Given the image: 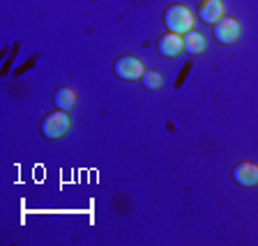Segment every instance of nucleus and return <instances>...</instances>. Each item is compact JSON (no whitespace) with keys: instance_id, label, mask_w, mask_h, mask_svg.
I'll list each match as a JSON object with an SVG mask.
<instances>
[{"instance_id":"f257e3e1","label":"nucleus","mask_w":258,"mask_h":246,"mask_svg":"<svg viewBox=\"0 0 258 246\" xmlns=\"http://www.w3.org/2000/svg\"><path fill=\"white\" fill-rule=\"evenodd\" d=\"M164 23H166L168 32L175 35H187L189 30H194V16L189 12V7L184 5H171L164 12Z\"/></svg>"},{"instance_id":"f03ea898","label":"nucleus","mask_w":258,"mask_h":246,"mask_svg":"<svg viewBox=\"0 0 258 246\" xmlns=\"http://www.w3.org/2000/svg\"><path fill=\"white\" fill-rule=\"evenodd\" d=\"M67 129H70V118H67V111H53L48 113L46 118L42 120V124H39V131H42L44 138H62L64 134H67Z\"/></svg>"},{"instance_id":"7ed1b4c3","label":"nucleus","mask_w":258,"mask_h":246,"mask_svg":"<svg viewBox=\"0 0 258 246\" xmlns=\"http://www.w3.org/2000/svg\"><path fill=\"white\" fill-rule=\"evenodd\" d=\"M113 71L122 80H139L145 69H143V62H141L136 55H120V58L113 62Z\"/></svg>"},{"instance_id":"20e7f679","label":"nucleus","mask_w":258,"mask_h":246,"mask_svg":"<svg viewBox=\"0 0 258 246\" xmlns=\"http://www.w3.org/2000/svg\"><path fill=\"white\" fill-rule=\"evenodd\" d=\"M240 21L237 19H233V16H221L219 21L215 23V39L219 44H233L237 42V37H240Z\"/></svg>"},{"instance_id":"39448f33","label":"nucleus","mask_w":258,"mask_h":246,"mask_svg":"<svg viewBox=\"0 0 258 246\" xmlns=\"http://www.w3.org/2000/svg\"><path fill=\"white\" fill-rule=\"evenodd\" d=\"M233 182L240 187H256L258 184V166L251 161H240L233 168Z\"/></svg>"},{"instance_id":"423d86ee","label":"nucleus","mask_w":258,"mask_h":246,"mask_svg":"<svg viewBox=\"0 0 258 246\" xmlns=\"http://www.w3.org/2000/svg\"><path fill=\"white\" fill-rule=\"evenodd\" d=\"M196 12L203 23H217L224 16V0H199Z\"/></svg>"},{"instance_id":"0eeeda50","label":"nucleus","mask_w":258,"mask_h":246,"mask_svg":"<svg viewBox=\"0 0 258 246\" xmlns=\"http://www.w3.org/2000/svg\"><path fill=\"white\" fill-rule=\"evenodd\" d=\"M157 48H159V55H164V58H175V55H180V51H184L182 35L166 32L164 37H159V42H157Z\"/></svg>"},{"instance_id":"6e6552de","label":"nucleus","mask_w":258,"mask_h":246,"mask_svg":"<svg viewBox=\"0 0 258 246\" xmlns=\"http://www.w3.org/2000/svg\"><path fill=\"white\" fill-rule=\"evenodd\" d=\"M182 46L189 55H199L205 51V37L196 30H189L187 35H182Z\"/></svg>"},{"instance_id":"1a4fd4ad","label":"nucleus","mask_w":258,"mask_h":246,"mask_svg":"<svg viewBox=\"0 0 258 246\" xmlns=\"http://www.w3.org/2000/svg\"><path fill=\"white\" fill-rule=\"evenodd\" d=\"M53 102L60 111H72L76 104V92L72 90V88H58V90L53 92Z\"/></svg>"},{"instance_id":"9d476101","label":"nucleus","mask_w":258,"mask_h":246,"mask_svg":"<svg viewBox=\"0 0 258 246\" xmlns=\"http://www.w3.org/2000/svg\"><path fill=\"white\" fill-rule=\"evenodd\" d=\"M141 80H143V86L148 88V90H157V88H161V76L157 74L155 69H145L143 76H141Z\"/></svg>"}]
</instances>
